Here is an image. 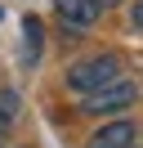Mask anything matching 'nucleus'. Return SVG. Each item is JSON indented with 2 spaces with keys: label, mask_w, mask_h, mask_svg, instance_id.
Segmentation results:
<instances>
[{
  "label": "nucleus",
  "mask_w": 143,
  "mask_h": 148,
  "mask_svg": "<svg viewBox=\"0 0 143 148\" xmlns=\"http://www.w3.org/2000/svg\"><path fill=\"white\" fill-rule=\"evenodd\" d=\"M54 14H58L67 27H94L103 9H98L94 0H54Z\"/></svg>",
  "instance_id": "4"
},
{
  "label": "nucleus",
  "mask_w": 143,
  "mask_h": 148,
  "mask_svg": "<svg viewBox=\"0 0 143 148\" xmlns=\"http://www.w3.org/2000/svg\"><path fill=\"white\" fill-rule=\"evenodd\" d=\"M22 32H27V63H36L40 58V18H22Z\"/></svg>",
  "instance_id": "6"
},
{
  "label": "nucleus",
  "mask_w": 143,
  "mask_h": 148,
  "mask_svg": "<svg viewBox=\"0 0 143 148\" xmlns=\"http://www.w3.org/2000/svg\"><path fill=\"white\" fill-rule=\"evenodd\" d=\"M89 148H134V121L130 117H116L107 126H98L89 135Z\"/></svg>",
  "instance_id": "3"
},
{
  "label": "nucleus",
  "mask_w": 143,
  "mask_h": 148,
  "mask_svg": "<svg viewBox=\"0 0 143 148\" xmlns=\"http://www.w3.org/2000/svg\"><path fill=\"white\" fill-rule=\"evenodd\" d=\"M130 18H134V27H143V0H134V5H130Z\"/></svg>",
  "instance_id": "7"
},
{
  "label": "nucleus",
  "mask_w": 143,
  "mask_h": 148,
  "mask_svg": "<svg viewBox=\"0 0 143 148\" xmlns=\"http://www.w3.org/2000/svg\"><path fill=\"white\" fill-rule=\"evenodd\" d=\"M94 5H98V9H112V5H121V0H94Z\"/></svg>",
  "instance_id": "8"
},
{
  "label": "nucleus",
  "mask_w": 143,
  "mask_h": 148,
  "mask_svg": "<svg viewBox=\"0 0 143 148\" xmlns=\"http://www.w3.org/2000/svg\"><path fill=\"white\" fill-rule=\"evenodd\" d=\"M116 76H125L121 54H89V58H76V63L67 67V90L72 94H89V90L112 85Z\"/></svg>",
  "instance_id": "1"
},
{
  "label": "nucleus",
  "mask_w": 143,
  "mask_h": 148,
  "mask_svg": "<svg viewBox=\"0 0 143 148\" xmlns=\"http://www.w3.org/2000/svg\"><path fill=\"white\" fill-rule=\"evenodd\" d=\"M130 103H139V85H134L130 76H116V81H112V85H103V90H89V94H80V112H85V117L125 112Z\"/></svg>",
  "instance_id": "2"
},
{
  "label": "nucleus",
  "mask_w": 143,
  "mask_h": 148,
  "mask_svg": "<svg viewBox=\"0 0 143 148\" xmlns=\"http://www.w3.org/2000/svg\"><path fill=\"white\" fill-rule=\"evenodd\" d=\"M14 117H18V94H14V90H0V139L9 135Z\"/></svg>",
  "instance_id": "5"
}]
</instances>
